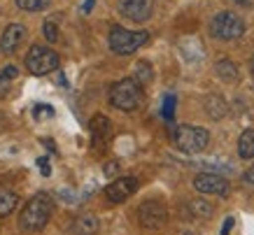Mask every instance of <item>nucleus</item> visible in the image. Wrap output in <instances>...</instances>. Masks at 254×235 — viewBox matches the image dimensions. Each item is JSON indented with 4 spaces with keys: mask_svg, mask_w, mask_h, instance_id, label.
Listing matches in <instances>:
<instances>
[{
    "mask_svg": "<svg viewBox=\"0 0 254 235\" xmlns=\"http://www.w3.org/2000/svg\"><path fill=\"white\" fill-rule=\"evenodd\" d=\"M152 9H154L152 0H119V12L135 23L147 21L152 16Z\"/></svg>",
    "mask_w": 254,
    "mask_h": 235,
    "instance_id": "9d476101",
    "label": "nucleus"
},
{
    "mask_svg": "<svg viewBox=\"0 0 254 235\" xmlns=\"http://www.w3.org/2000/svg\"><path fill=\"white\" fill-rule=\"evenodd\" d=\"M52 0H16V5L26 12H40V9H45Z\"/></svg>",
    "mask_w": 254,
    "mask_h": 235,
    "instance_id": "412c9836",
    "label": "nucleus"
},
{
    "mask_svg": "<svg viewBox=\"0 0 254 235\" xmlns=\"http://www.w3.org/2000/svg\"><path fill=\"white\" fill-rule=\"evenodd\" d=\"M23 38H26V26H21V23H9L7 28L2 31V38H0V52L14 54L16 47L23 42Z\"/></svg>",
    "mask_w": 254,
    "mask_h": 235,
    "instance_id": "9b49d317",
    "label": "nucleus"
},
{
    "mask_svg": "<svg viewBox=\"0 0 254 235\" xmlns=\"http://www.w3.org/2000/svg\"><path fill=\"white\" fill-rule=\"evenodd\" d=\"M193 189L203 196H229V182L217 173H200L193 177Z\"/></svg>",
    "mask_w": 254,
    "mask_h": 235,
    "instance_id": "6e6552de",
    "label": "nucleus"
},
{
    "mask_svg": "<svg viewBox=\"0 0 254 235\" xmlns=\"http://www.w3.org/2000/svg\"><path fill=\"white\" fill-rule=\"evenodd\" d=\"M233 226H236V217H226V219H224V226H222V235H229Z\"/></svg>",
    "mask_w": 254,
    "mask_h": 235,
    "instance_id": "a878e982",
    "label": "nucleus"
},
{
    "mask_svg": "<svg viewBox=\"0 0 254 235\" xmlns=\"http://www.w3.org/2000/svg\"><path fill=\"white\" fill-rule=\"evenodd\" d=\"M93 2H96V0H86L84 5H82V12H84V14H89V12H91V7H93Z\"/></svg>",
    "mask_w": 254,
    "mask_h": 235,
    "instance_id": "c756f323",
    "label": "nucleus"
},
{
    "mask_svg": "<svg viewBox=\"0 0 254 235\" xmlns=\"http://www.w3.org/2000/svg\"><path fill=\"white\" fill-rule=\"evenodd\" d=\"M175 96L173 93H166V98H163V107H161V117L166 121H173L175 119Z\"/></svg>",
    "mask_w": 254,
    "mask_h": 235,
    "instance_id": "6ab92c4d",
    "label": "nucleus"
},
{
    "mask_svg": "<svg viewBox=\"0 0 254 235\" xmlns=\"http://www.w3.org/2000/svg\"><path fill=\"white\" fill-rule=\"evenodd\" d=\"M250 72H252V77H254V56H252V61H250Z\"/></svg>",
    "mask_w": 254,
    "mask_h": 235,
    "instance_id": "2f4dec72",
    "label": "nucleus"
},
{
    "mask_svg": "<svg viewBox=\"0 0 254 235\" xmlns=\"http://www.w3.org/2000/svg\"><path fill=\"white\" fill-rule=\"evenodd\" d=\"M9 86V77L5 75V72H0V93H5Z\"/></svg>",
    "mask_w": 254,
    "mask_h": 235,
    "instance_id": "cd10ccee",
    "label": "nucleus"
},
{
    "mask_svg": "<svg viewBox=\"0 0 254 235\" xmlns=\"http://www.w3.org/2000/svg\"><path fill=\"white\" fill-rule=\"evenodd\" d=\"M26 68L33 75H49L52 70L59 68V54L49 47H31V52L26 54Z\"/></svg>",
    "mask_w": 254,
    "mask_h": 235,
    "instance_id": "423d86ee",
    "label": "nucleus"
},
{
    "mask_svg": "<svg viewBox=\"0 0 254 235\" xmlns=\"http://www.w3.org/2000/svg\"><path fill=\"white\" fill-rule=\"evenodd\" d=\"M205 110H208V114L212 119H222L224 114H226V103H224L219 96H210V98L205 100Z\"/></svg>",
    "mask_w": 254,
    "mask_h": 235,
    "instance_id": "f3484780",
    "label": "nucleus"
},
{
    "mask_svg": "<svg viewBox=\"0 0 254 235\" xmlns=\"http://www.w3.org/2000/svg\"><path fill=\"white\" fill-rule=\"evenodd\" d=\"M91 128V135H93V144H105L112 135V121H110L105 114H96L89 123Z\"/></svg>",
    "mask_w": 254,
    "mask_h": 235,
    "instance_id": "f8f14e48",
    "label": "nucleus"
},
{
    "mask_svg": "<svg viewBox=\"0 0 254 235\" xmlns=\"http://www.w3.org/2000/svg\"><path fill=\"white\" fill-rule=\"evenodd\" d=\"M168 221V210L159 200H145L138 207V224L147 231H159Z\"/></svg>",
    "mask_w": 254,
    "mask_h": 235,
    "instance_id": "0eeeda50",
    "label": "nucleus"
},
{
    "mask_svg": "<svg viewBox=\"0 0 254 235\" xmlns=\"http://www.w3.org/2000/svg\"><path fill=\"white\" fill-rule=\"evenodd\" d=\"M243 33H245V21L238 14H233V12H219L210 21V35L222 40V42H231V40L243 38Z\"/></svg>",
    "mask_w": 254,
    "mask_h": 235,
    "instance_id": "39448f33",
    "label": "nucleus"
},
{
    "mask_svg": "<svg viewBox=\"0 0 254 235\" xmlns=\"http://www.w3.org/2000/svg\"><path fill=\"white\" fill-rule=\"evenodd\" d=\"M2 72H5V75H7L9 79H14V77H16V68H14V65H7V68L2 70Z\"/></svg>",
    "mask_w": 254,
    "mask_h": 235,
    "instance_id": "c85d7f7f",
    "label": "nucleus"
},
{
    "mask_svg": "<svg viewBox=\"0 0 254 235\" xmlns=\"http://www.w3.org/2000/svg\"><path fill=\"white\" fill-rule=\"evenodd\" d=\"M16 203H19V196H16L14 191L0 186V217H7V214L14 212Z\"/></svg>",
    "mask_w": 254,
    "mask_h": 235,
    "instance_id": "2eb2a0df",
    "label": "nucleus"
},
{
    "mask_svg": "<svg viewBox=\"0 0 254 235\" xmlns=\"http://www.w3.org/2000/svg\"><path fill=\"white\" fill-rule=\"evenodd\" d=\"M35 163H38V170H40L42 175H45V177H49V175H52V168H49V159H47V156L38 159Z\"/></svg>",
    "mask_w": 254,
    "mask_h": 235,
    "instance_id": "b1692460",
    "label": "nucleus"
},
{
    "mask_svg": "<svg viewBox=\"0 0 254 235\" xmlns=\"http://www.w3.org/2000/svg\"><path fill=\"white\" fill-rule=\"evenodd\" d=\"M191 212L196 214V217H200V219H208V217H212L215 207H212L208 200H193V203H191Z\"/></svg>",
    "mask_w": 254,
    "mask_h": 235,
    "instance_id": "a211bd4d",
    "label": "nucleus"
},
{
    "mask_svg": "<svg viewBox=\"0 0 254 235\" xmlns=\"http://www.w3.org/2000/svg\"><path fill=\"white\" fill-rule=\"evenodd\" d=\"M238 156L245 161L254 159V128L245 130V133L238 137Z\"/></svg>",
    "mask_w": 254,
    "mask_h": 235,
    "instance_id": "4468645a",
    "label": "nucleus"
},
{
    "mask_svg": "<svg viewBox=\"0 0 254 235\" xmlns=\"http://www.w3.org/2000/svg\"><path fill=\"white\" fill-rule=\"evenodd\" d=\"M45 38H47V42H56V40H59V28H56V23H52V21L45 23Z\"/></svg>",
    "mask_w": 254,
    "mask_h": 235,
    "instance_id": "4be33fe9",
    "label": "nucleus"
},
{
    "mask_svg": "<svg viewBox=\"0 0 254 235\" xmlns=\"http://www.w3.org/2000/svg\"><path fill=\"white\" fill-rule=\"evenodd\" d=\"M110 103L112 107L122 110V112H133L142 105V84L133 77L119 79V82L110 89Z\"/></svg>",
    "mask_w": 254,
    "mask_h": 235,
    "instance_id": "f03ea898",
    "label": "nucleus"
},
{
    "mask_svg": "<svg viewBox=\"0 0 254 235\" xmlns=\"http://www.w3.org/2000/svg\"><path fill=\"white\" fill-rule=\"evenodd\" d=\"M215 70H217V77H219L222 82H226V84L238 82V77H240L238 65H236L233 61H229V59H222V61H217Z\"/></svg>",
    "mask_w": 254,
    "mask_h": 235,
    "instance_id": "ddd939ff",
    "label": "nucleus"
},
{
    "mask_svg": "<svg viewBox=\"0 0 254 235\" xmlns=\"http://www.w3.org/2000/svg\"><path fill=\"white\" fill-rule=\"evenodd\" d=\"M117 173H119V163H117V161H110L108 166H105V175H108V177H115Z\"/></svg>",
    "mask_w": 254,
    "mask_h": 235,
    "instance_id": "bb28decb",
    "label": "nucleus"
},
{
    "mask_svg": "<svg viewBox=\"0 0 254 235\" xmlns=\"http://www.w3.org/2000/svg\"><path fill=\"white\" fill-rule=\"evenodd\" d=\"M243 182H245L247 186H252V189H254V166H250L245 170V175H243Z\"/></svg>",
    "mask_w": 254,
    "mask_h": 235,
    "instance_id": "393cba45",
    "label": "nucleus"
},
{
    "mask_svg": "<svg viewBox=\"0 0 254 235\" xmlns=\"http://www.w3.org/2000/svg\"><path fill=\"white\" fill-rule=\"evenodd\" d=\"M33 114H35V119H42V117H54V110H52L49 105H35Z\"/></svg>",
    "mask_w": 254,
    "mask_h": 235,
    "instance_id": "5701e85b",
    "label": "nucleus"
},
{
    "mask_svg": "<svg viewBox=\"0 0 254 235\" xmlns=\"http://www.w3.org/2000/svg\"><path fill=\"white\" fill-rule=\"evenodd\" d=\"M98 219L93 217V214H86V217H79L77 221H75V226H72V231L77 235H93L96 231H98Z\"/></svg>",
    "mask_w": 254,
    "mask_h": 235,
    "instance_id": "dca6fc26",
    "label": "nucleus"
},
{
    "mask_svg": "<svg viewBox=\"0 0 254 235\" xmlns=\"http://www.w3.org/2000/svg\"><path fill=\"white\" fill-rule=\"evenodd\" d=\"M233 2H238V5H250L252 0H233Z\"/></svg>",
    "mask_w": 254,
    "mask_h": 235,
    "instance_id": "7c9ffc66",
    "label": "nucleus"
},
{
    "mask_svg": "<svg viewBox=\"0 0 254 235\" xmlns=\"http://www.w3.org/2000/svg\"><path fill=\"white\" fill-rule=\"evenodd\" d=\"M152 65L147 61H140L138 65H135V79H138L140 84H147V82H152Z\"/></svg>",
    "mask_w": 254,
    "mask_h": 235,
    "instance_id": "aec40b11",
    "label": "nucleus"
},
{
    "mask_svg": "<svg viewBox=\"0 0 254 235\" xmlns=\"http://www.w3.org/2000/svg\"><path fill=\"white\" fill-rule=\"evenodd\" d=\"M173 142L180 152L185 154H200L210 142V133L200 126H189V123H182L173 130Z\"/></svg>",
    "mask_w": 254,
    "mask_h": 235,
    "instance_id": "7ed1b4c3",
    "label": "nucleus"
},
{
    "mask_svg": "<svg viewBox=\"0 0 254 235\" xmlns=\"http://www.w3.org/2000/svg\"><path fill=\"white\" fill-rule=\"evenodd\" d=\"M138 191V179L135 177H117L115 182L105 186V198L110 203H124Z\"/></svg>",
    "mask_w": 254,
    "mask_h": 235,
    "instance_id": "1a4fd4ad",
    "label": "nucleus"
},
{
    "mask_svg": "<svg viewBox=\"0 0 254 235\" xmlns=\"http://www.w3.org/2000/svg\"><path fill=\"white\" fill-rule=\"evenodd\" d=\"M110 49L119 56H128V54L138 52L142 45L149 42V33L147 31H126L122 26H115L110 31Z\"/></svg>",
    "mask_w": 254,
    "mask_h": 235,
    "instance_id": "20e7f679",
    "label": "nucleus"
},
{
    "mask_svg": "<svg viewBox=\"0 0 254 235\" xmlns=\"http://www.w3.org/2000/svg\"><path fill=\"white\" fill-rule=\"evenodd\" d=\"M54 212V200L47 193H35V196L26 203L19 217V228L23 233H38L47 226V221Z\"/></svg>",
    "mask_w": 254,
    "mask_h": 235,
    "instance_id": "f257e3e1",
    "label": "nucleus"
}]
</instances>
